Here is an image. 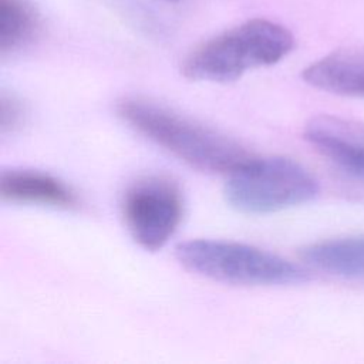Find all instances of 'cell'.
Here are the masks:
<instances>
[{
    "label": "cell",
    "instance_id": "1",
    "mask_svg": "<svg viewBox=\"0 0 364 364\" xmlns=\"http://www.w3.org/2000/svg\"><path fill=\"white\" fill-rule=\"evenodd\" d=\"M117 112L136 132L199 171L229 175L253 158L226 134L151 98L124 97Z\"/></svg>",
    "mask_w": 364,
    "mask_h": 364
},
{
    "label": "cell",
    "instance_id": "2",
    "mask_svg": "<svg viewBox=\"0 0 364 364\" xmlns=\"http://www.w3.org/2000/svg\"><path fill=\"white\" fill-rule=\"evenodd\" d=\"M293 47L294 37L284 26L252 18L192 50L183 60L182 74L192 81L230 82L249 70L279 63Z\"/></svg>",
    "mask_w": 364,
    "mask_h": 364
},
{
    "label": "cell",
    "instance_id": "3",
    "mask_svg": "<svg viewBox=\"0 0 364 364\" xmlns=\"http://www.w3.org/2000/svg\"><path fill=\"white\" fill-rule=\"evenodd\" d=\"M188 270L235 286H286L307 279L306 272L264 249L232 240L192 239L175 249Z\"/></svg>",
    "mask_w": 364,
    "mask_h": 364
},
{
    "label": "cell",
    "instance_id": "4",
    "mask_svg": "<svg viewBox=\"0 0 364 364\" xmlns=\"http://www.w3.org/2000/svg\"><path fill=\"white\" fill-rule=\"evenodd\" d=\"M223 193L237 212L266 215L310 202L318 193V182L291 158L253 156L229 173Z\"/></svg>",
    "mask_w": 364,
    "mask_h": 364
},
{
    "label": "cell",
    "instance_id": "5",
    "mask_svg": "<svg viewBox=\"0 0 364 364\" xmlns=\"http://www.w3.org/2000/svg\"><path fill=\"white\" fill-rule=\"evenodd\" d=\"M121 210L135 243L155 252L168 243L182 220V192L168 176L146 175L128 186Z\"/></svg>",
    "mask_w": 364,
    "mask_h": 364
},
{
    "label": "cell",
    "instance_id": "6",
    "mask_svg": "<svg viewBox=\"0 0 364 364\" xmlns=\"http://www.w3.org/2000/svg\"><path fill=\"white\" fill-rule=\"evenodd\" d=\"M306 141L347 176L364 182V122L316 115L304 125Z\"/></svg>",
    "mask_w": 364,
    "mask_h": 364
},
{
    "label": "cell",
    "instance_id": "7",
    "mask_svg": "<svg viewBox=\"0 0 364 364\" xmlns=\"http://www.w3.org/2000/svg\"><path fill=\"white\" fill-rule=\"evenodd\" d=\"M1 200L20 205L71 209L77 205L74 191L61 179L36 169H9L0 176Z\"/></svg>",
    "mask_w": 364,
    "mask_h": 364
},
{
    "label": "cell",
    "instance_id": "8",
    "mask_svg": "<svg viewBox=\"0 0 364 364\" xmlns=\"http://www.w3.org/2000/svg\"><path fill=\"white\" fill-rule=\"evenodd\" d=\"M309 85L337 95L364 98V48H340L307 65Z\"/></svg>",
    "mask_w": 364,
    "mask_h": 364
},
{
    "label": "cell",
    "instance_id": "9",
    "mask_svg": "<svg viewBox=\"0 0 364 364\" xmlns=\"http://www.w3.org/2000/svg\"><path fill=\"white\" fill-rule=\"evenodd\" d=\"M300 257L316 270L344 280L364 283V235L310 243L300 250Z\"/></svg>",
    "mask_w": 364,
    "mask_h": 364
},
{
    "label": "cell",
    "instance_id": "10",
    "mask_svg": "<svg viewBox=\"0 0 364 364\" xmlns=\"http://www.w3.org/2000/svg\"><path fill=\"white\" fill-rule=\"evenodd\" d=\"M38 30V18L26 0H0V53L11 54L30 43Z\"/></svg>",
    "mask_w": 364,
    "mask_h": 364
},
{
    "label": "cell",
    "instance_id": "11",
    "mask_svg": "<svg viewBox=\"0 0 364 364\" xmlns=\"http://www.w3.org/2000/svg\"><path fill=\"white\" fill-rule=\"evenodd\" d=\"M24 118V107L13 94L3 92L0 97V131L3 135L20 128Z\"/></svg>",
    "mask_w": 364,
    "mask_h": 364
},
{
    "label": "cell",
    "instance_id": "12",
    "mask_svg": "<svg viewBox=\"0 0 364 364\" xmlns=\"http://www.w3.org/2000/svg\"><path fill=\"white\" fill-rule=\"evenodd\" d=\"M164 1H168V3H178L179 0H164Z\"/></svg>",
    "mask_w": 364,
    "mask_h": 364
}]
</instances>
